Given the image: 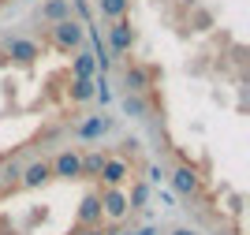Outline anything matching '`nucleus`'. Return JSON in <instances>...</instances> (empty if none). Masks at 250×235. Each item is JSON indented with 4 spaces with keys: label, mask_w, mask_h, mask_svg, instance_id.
<instances>
[{
    "label": "nucleus",
    "mask_w": 250,
    "mask_h": 235,
    "mask_svg": "<svg viewBox=\"0 0 250 235\" xmlns=\"http://www.w3.org/2000/svg\"><path fill=\"white\" fill-rule=\"evenodd\" d=\"M97 175H101L104 187H120L127 179V161H124V157H108V161L101 164V172H97Z\"/></svg>",
    "instance_id": "nucleus-4"
},
{
    "label": "nucleus",
    "mask_w": 250,
    "mask_h": 235,
    "mask_svg": "<svg viewBox=\"0 0 250 235\" xmlns=\"http://www.w3.org/2000/svg\"><path fill=\"white\" fill-rule=\"evenodd\" d=\"M94 97V79H75L71 82V101H90Z\"/></svg>",
    "instance_id": "nucleus-17"
},
{
    "label": "nucleus",
    "mask_w": 250,
    "mask_h": 235,
    "mask_svg": "<svg viewBox=\"0 0 250 235\" xmlns=\"http://www.w3.org/2000/svg\"><path fill=\"white\" fill-rule=\"evenodd\" d=\"M124 112L142 120V116L149 112V101H146V97H138V93H127V97H124Z\"/></svg>",
    "instance_id": "nucleus-15"
},
{
    "label": "nucleus",
    "mask_w": 250,
    "mask_h": 235,
    "mask_svg": "<svg viewBox=\"0 0 250 235\" xmlns=\"http://www.w3.org/2000/svg\"><path fill=\"white\" fill-rule=\"evenodd\" d=\"M101 216H104V213H101V198H97V194H86V198H83V209H79V220H83L86 228H94Z\"/></svg>",
    "instance_id": "nucleus-10"
},
{
    "label": "nucleus",
    "mask_w": 250,
    "mask_h": 235,
    "mask_svg": "<svg viewBox=\"0 0 250 235\" xmlns=\"http://www.w3.org/2000/svg\"><path fill=\"white\" fill-rule=\"evenodd\" d=\"M19 164H8V168H4V172H0V183H8V187H15V183H19Z\"/></svg>",
    "instance_id": "nucleus-18"
},
{
    "label": "nucleus",
    "mask_w": 250,
    "mask_h": 235,
    "mask_svg": "<svg viewBox=\"0 0 250 235\" xmlns=\"http://www.w3.org/2000/svg\"><path fill=\"white\" fill-rule=\"evenodd\" d=\"M172 235H194V232H190V228H176Z\"/></svg>",
    "instance_id": "nucleus-20"
},
{
    "label": "nucleus",
    "mask_w": 250,
    "mask_h": 235,
    "mask_svg": "<svg viewBox=\"0 0 250 235\" xmlns=\"http://www.w3.org/2000/svg\"><path fill=\"white\" fill-rule=\"evenodd\" d=\"M97 8H101V15H108V19H124L127 8H131V0H97Z\"/></svg>",
    "instance_id": "nucleus-14"
},
{
    "label": "nucleus",
    "mask_w": 250,
    "mask_h": 235,
    "mask_svg": "<svg viewBox=\"0 0 250 235\" xmlns=\"http://www.w3.org/2000/svg\"><path fill=\"white\" fill-rule=\"evenodd\" d=\"M108 45H112L116 52H127L131 45H135V30H131L127 15H124V19H116V22H112V30H108Z\"/></svg>",
    "instance_id": "nucleus-3"
},
{
    "label": "nucleus",
    "mask_w": 250,
    "mask_h": 235,
    "mask_svg": "<svg viewBox=\"0 0 250 235\" xmlns=\"http://www.w3.org/2000/svg\"><path fill=\"white\" fill-rule=\"evenodd\" d=\"M138 235H157V232H153V228H142V232H138Z\"/></svg>",
    "instance_id": "nucleus-21"
},
{
    "label": "nucleus",
    "mask_w": 250,
    "mask_h": 235,
    "mask_svg": "<svg viewBox=\"0 0 250 235\" xmlns=\"http://www.w3.org/2000/svg\"><path fill=\"white\" fill-rule=\"evenodd\" d=\"M42 19H45V22H63V19H71V0H49V4H42Z\"/></svg>",
    "instance_id": "nucleus-9"
},
{
    "label": "nucleus",
    "mask_w": 250,
    "mask_h": 235,
    "mask_svg": "<svg viewBox=\"0 0 250 235\" xmlns=\"http://www.w3.org/2000/svg\"><path fill=\"white\" fill-rule=\"evenodd\" d=\"M172 187H176L179 194H194V191H198V172H194V168H190V164H179L176 172H172Z\"/></svg>",
    "instance_id": "nucleus-6"
},
{
    "label": "nucleus",
    "mask_w": 250,
    "mask_h": 235,
    "mask_svg": "<svg viewBox=\"0 0 250 235\" xmlns=\"http://www.w3.org/2000/svg\"><path fill=\"white\" fill-rule=\"evenodd\" d=\"M149 82H153V71H146V67H127V93L131 90L135 93L149 90Z\"/></svg>",
    "instance_id": "nucleus-12"
},
{
    "label": "nucleus",
    "mask_w": 250,
    "mask_h": 235,
    "mask_svg": "<svg viewBox=\"0 0 250 235\" xmlns=\"http://www.w3.org/2000/svg\"><path fill=\"white\" fill-rule=\"evenodd\" d=\"M8 56L19 60V64H34L38 56H42V49H38L34 41H26V38H11L8 41Z\"/></svg>",
    "instance_id": "nucleus-5"
},
{
    "label": "nucleus",
    "mask_w": 250,
    "mask_h": 235,
    "mask_svg": "<svg viewBox=\"0 0 250 235\" xmlns=\"http://www.w3.org/2000/svg\"><path fill=\"white\" fill-rule=\"evenodd\" d=\"M97 198H101V213H104V216H112V220H120V216L131 209V202H127V194L120 191V187H104Z\"/></svg>",
    "instance_id": "nucleus-2"
},
{
    "label": "nucleus",
    "mask_w": 250,
    "mask_h": 235,
    "mask_svg": "<svg viewBox=\"0 0 250 235\" xmlns=\"http://www.w3.org/2000/svg\"><path fill=\"white\" fill-rule=\"evenodd\" d=\"M49 179H52V164H49V161H34L30 168L19 175L22 187H42V183H49Z\"/></svg>",
    "instance_id": "nucleus-7"
},
{
    "label": "nucleus",
    "mask_w": 250,
    "mask_h": 235,
    "mask_svg": "<svg viewBox=\"0 0 250 235\" xmlns=\"http://www.w3.org/2000/svg\"><path fill=\"white\" fill-rule=\"evenodd\" d=\"M83 38H86V26H83V22H75V19L52 22V45H56V49L71 52V49L83 45Z\"/></svg>",
    "instance_id": "nucleus-1"
},
{
    "label": "nucleus",
    "mask_w": 250,
    "mask_h": 235,
    "mask_svg": "<svg viewBox=\"0 0 250 235\" xmlns=\"http://www.w3.org/2000/svg\"><path fill=\"white\" fill-rule=\"evenodd\" d=\"M108 127H112V120H104V116H90L75 134H79V138H97V134H104Z\"/></svg>",
    "instance_id": "nucleus-13"
},
{
    "label": "nucleus",
    "mask_w": 250,
    "mask_h": 235,
    "mask_svg": "<svg viewBox=\"0 0 250 235\" xmlns=\"http://www.w3.org/2000/svg\"><path fill=\"white\" fill-rule=\"evenodd\" d=\"M52 172H56V175H63V179H79V175H83L79 153H71V150H67V153H60L56 161H52Z\"/></svg>",
    "instance_id": "nucleus-8"
},
{
    "label": "nucleus",
    "mask_w": 250,
    "mask_h": 235,
    "mask_svg": "<svg viewBox=\"0 0 250 235\" xmlns=\"http://www.w3.org/2000/svg\"><path fill=\"white\" fill-rule=\"evenodd\" d=\"M71 75L75 79H94L97 75V60H94V52H79L71 64Z\"/></svg>",
    "instance_id": "nucleus-11"
},
{
    "label": "nucleus",
    "mask_w": 250,
    "mask_h": 235,
    "mask_svg": "<svg viewBox=\"0 0 250 235\" xmlns=\"http://www.w3.org/2000/svg\"><path fill=\"white\" fill-rule=\"evenodd\" d=\"M104 161H108V157H104L101 150H94V153H86V157H79V164H83V175H97Z\"/></svg>",
    "instance_id": "nucleus-16"
},
{
    "label": "nucleus",
    "mask_w": 250,
    "mask_h": 235,
    "mask_svg": "<svg viewBox=\"0 0 250 235\" xmlns=\"http://www.w3.org/2000/svg\"><path fill=\"white\" fill-rule=\"evenodd\" d=\"M127 202H135V205H131V209H138V205L146 202V183H138L135 191H131V198H127Z\"/></svg>",
    "instance_id": "nucleus-19"
}]
</instances>
